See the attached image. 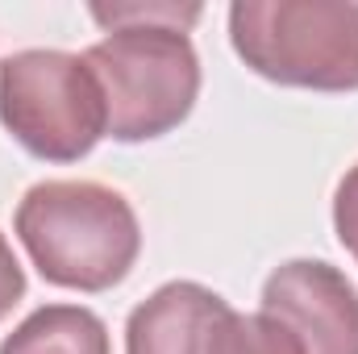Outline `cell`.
<instances>
[{
    "mask_svg": "<svg viewBox=\"0 0 358 354\" xmlns=\"http://www.w3.org/2000/svg\"><path fill=\"white\" fill-rule=\"evenodd\" d=\"M200 4H150V21L113 25L84 63L104 92L108 134L117 142H150L171 134L200 96V59L187 25Z\"/></svg>",
    "mask_w": 358,
    "mask_h": 354,
    "instance_id": "1",
    "label": "cell"
},
{
    "mask_svg": "<svg viewBox=\"0 0 358 354\" xmlns=\"http://www.w3.org/2000/svg\"><path fill=\"white\" fill-rule=\"evenodd\" d=\"M17 238L42 279L71 292H108L142 250L129 200L92 179L34 183L17 204Z\"/></svg>",
    "mask_w": 358,
    "mask_h": 354,
    "instance_id": "2",
    "label": "cell"
},
{
    "mask_svg": "<svg viewBox=\"0 0 358 354\" xmlns=\"http://www.w3.org/2000/svg\"><path fill=\"white\" fill-rule=\"evenodd\" d=\"M238 59L271 84L313 92L358 88V4L238 0L229 8Z\"/></svg>",
    "mask_w": 358,
    "mask_h": 354,
    "instance_id": "3",
    "label": "cell"
},
{
    "mask_svg": "<svg viewBox=\"0 0 358 354\" xmlns=\"http://www.w3.org/2000/svg\"><path fill=\"white\" fill-rule=\"evenodd\" d=\"M0 121L46 163H76L108 134L104 92L84 55L21 50L0 63Z\"/></svg>",
    "mask_w": 358,
    "mask_h": 354,
    "instance_id": "4",
    "label": "cell"
},
{
    "mask_svg": "<svg viewBox=\"0 0 358 354\" xmlns=\"http://www.w3.org/2000/svg\"><path fill=\"white\" fill-rule=\"evenodd\" d=\"M263 313L296 334L304 354H358V288L321 259H292L263 283Z\"/></svg>",
    "mask_w": 358,
    "mask_h": 354,
    "instance_id": "5",
    "label": "cell"
},
{
    "mask_svg": "<svg viewBox=\"0 0 358 354\" xmlns=\"http://www.w3.org/2000/svg\"><path fill=\"white\" fill-rule=\"evenodd\" d=\"M229 304L204 283L176 279L146 296L125 325V354H204L208 330Z\"/></svg>",
    "mask_w": 358,
    "mask_h": 354,
    "instance_id": "6",
    "label": "cell"
},
{
    "mask_svg": "<svg viewBox=\"0 0 358 354\" xmlns=\"http://www.w3.org/2000/svg\"><path fill=\"white\" fill-rule=\"evenodd\" d=\"M0 354H108V330L92 309L46 304L4 338Z\"/></svg>",
    "mask_w": 358,
    "mask_h": 354,
    "instance_id": "7",
    "label": "cell"
},
{
    "mask_svg": "<svg viewBox=\"0 0 358 354\" xmlns=\"http://www.w3.org/2000/svg\"><path fill=\"white\" fill-rule=\"evenodd\" d=\"M204 354H304L296 334L267 313H234L225 309L221 321L208 330Z\"/></svg>",
    "mask_w": 358,
    "mask_h": 354,
    "instance_id": "8",
    "label": "cell"
},
{
    "mask_svg": "<svg viewBox=\"0 0 358 354\" xmlns=\"http://www.w3.org/2000/svg\"><path fill=\"white\" fill-rule=\"evenodd\" d=\"M334 229H338V242L358 259V163L338 183V196H334Z\"/></svg>",
    "mask_w": 358,
    "mask_h": 354,
    "instance_id": "9",
    "label": "cell"
},
{
    "mask_svg": "<svg viewBox=\"0 0 358 354\" xmlns=\"http://www.w3.org/2000/svg\"><path fill=\"white\" fill-rule=\"evenodd\" d=\"M21 296H25V271H21V263H17L8 238L0 234V321L13 313V304H17Z\"/></svg>",
    "mask_w": 358,
    "mask_h": 354,
    "instance_id": "10",
    "label": "cell"
}]
</instances>
